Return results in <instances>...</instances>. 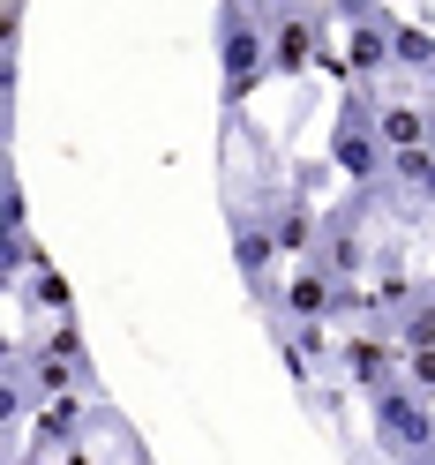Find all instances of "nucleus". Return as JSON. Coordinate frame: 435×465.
Returning a JSON list of instances; mask_svg holds the SVG:
<instances>
[{
  "label": "nucleus",
  "mask_w": 435,
  "mask_h": 465,
  "mask_svg": "<svg viewBox=\"0 0 435 465\" xmlns=\"http://www.w3.org/2000/svg\"><path fill=\"white\" fill-rule=\"evenodd\" d=\"M383 218V195L375 188H345L338 203H323V232H315V263L338 285H368L375 255H368V225Z\"/></svg>",
  "instance_id": "4"
},
{
  "label": "nucleus",
  "mask_w": 435,
  "mask_h": 465,
  "mask_svg": "<svg viewBox=\"0 0 435 465\" xmlns=\"http://www.w3.org/2000/svg\"><path fill=\"white\" fill-rule=\"evenodd\" d=\"M271 315H293V323H331L338 315V278L315 263H285V285H278V308Z\"/></svg>",
  "instance_id": "8"
},
{
  "label": "nucleus",
  "mask_w": 435,
  "mask_h": 465,
  "mask_svg": "<svg viewBox=\"0 0 435 465\" xmlns=\"http://www.w3.org/2000/svg\"><path fill=\"white\" fill-rule=\"evenodd\" d=\"M338 383L361 391V398L383 391V383H405V345L391 331H368V323L338 331Z\"/></svg>",
  "instance_id": "6"
},
{
  "label": "nucleus",
  "mask_w": 435,
  "mask_h": 465,
  "mask_svg": "<svg viewBox=\"0 0 435 465\" xmlns=\"http://www.w3.org/2000/svg\"><path fill=\"white\" fill-rule=\"evenodd\" d=\"M218 91H225V121L263 91L271 75V15L255 0H218Z\"/></svg>",
  "instance_id": "3"
},
{
  "label": "nucleus",
  "mask_w": 435,
  "mask_h": 465,
  "mask_svg": "<svg viewBox=\"0 0 435 465\" xmlns=\"http://www.w3.org/2000/svg\"><path fill=\"white\" fill-rule=\"evenodd\" d=\"M331 165L345 188H383L391 181V135H383V83H345L338 121H331Z\"/></svg>",
  "instance_id": "2"
},
{
  "label": "nucleus",
  "mask_w": 435,
  "mask_h": 465,
  "mask_svg": "<svg viewBox=\"0 0 435 465\" xmlns=\"http://www.w3.org/2000/svg\"><path fill=\"white\" fill-rule=\"evenodd\" d=\"M361 413H368V443L383 450L391 465H413V458L435 443V398L413 391V383H383V391H368V398H361Z\"/></svg>",
  "instance_id": "5"
},
{
  "label": "nucleus",
  "mask_w": 435,
  "mask_h": 465,
  "mask_svg": "<svg viewBox=\"0 0 435 465\" xmlns=\"http://www.w3.org/2000/svg\"><path fill=\"white\" fill-rule=\"evenodd\" d=\"M255 8H263V15L278 23V15H301V8H323V0H255Z\"/></svg>",
  "instance_id": "14"
},
{
  "label": "nucleus",
  "mask_w": 435,
  "mask_h": 465,
  "mask_svg": "<svg viewBox=\"0 0 435 465\" xmlns=\"http://www.w3.org/2000/svg\"><path fill=\"white\" fill-rule=\"evenodd\" d=\"M331 0L323 8H301V15H278L271 23V75H285V83H301L308 68H315V53H323V38H331Z\"/></svg>",
  "instance_id": "7"
},
{
  "label": "nucleus",
  "mask_w": 435,
  "mask_h": 465,
  "mask_svg": "<svg viewBox=\"0 0 435 465\" xmlns=\"http://www.w3.org/2000/svg\"><path fill=\"white\" fill-rule=\"evenodd\" d=\"M391 61H398V75L435 83V31L413 23V15H391Z\"/></svg>",
  "instance_id": "10"
},
{
  "label": "nucleus",
  "mask_w": 435,
  "mask_h": 465,
  "mask_svg": "<svg viewBox=\"0 0 435 465\" xmlns=\"http://www.w3.org/2000/svg\"><path fill=\"white\" fill-rule=\"evenodd\" d=\"M0 225H8V232H31V195H23L15 158H8V211H0Z\"/></svg>",
  "instance_id": "12"
},
{
  "label": "nucleus",
  "mask_w": 435,
  "mask_h": 465,
  "mask_svg": "<svg viewBox=\"0 0 435 465\" xmlns=\"http://www.w3.org/2000/svg\"><path fill=\"white\" fill-rule=\"evenodd\" d=\"M38 338H45V345H53V353H61V361H68V368L83 375V383H91V391H98V361H91V345H83V323H75V315H61V323H45Z\"/></svg>",
  "instance_id": "11"
},
{
  "label": "nucleus",
  "mask_w": 435,
  "mask_h": 465,
  "mask_svg": "<svg viewBox=\"0 0 435 465\" xmlns=\"http://www.w3.org/2000/svg\"><path fill=\"white\" fill-rule=\"evenodd\" d=\"M405 383L435 398V345H405Z\"/></svg>",
  "instance_id": "13"
},
{
  "label": "nucleus",
  "mask_w": 435,
  "mask_h": 465,
  "mask_svg": "<svg viewBox=\"0 0 435 465\" xmlns=\"http://www.w3.org/2000/svg\"><path fill=\"white\" fill-rule=\"evenodd\" d=\"M225 241H233V271L248 285V301L271 315L278 308V285H285V248L271 232V211L248 188V173L233 165V151H225Z\"/></svg>",
  "instance_id": "1"
},
{
  "label": "nucleus",
  "mask_w": 435,
  "mask_h": 465,
  "mask_svg": "<svg viewBox=\"0 0 435 465\" xmlns=\"http://www.w3.org/2000/svg\"><path fill=\"white\" fill-rule=\"evenodd\" d=\"M413 465H435V443H428V450H420V458H413Z\"/></svg>",
  "instance_id": "15"
},
{
  "label": "nucleus",
  "mask_w": 435,
  "mask_h": 465,
  "mask_svg": "<svg viewBox=\"0 0 435 465\" xmlns=\"http://www.w3.org/2000/svg\"><path fill=\"white\" fill-rule=\"evenodd\" d=\"M15 301H31V308L45 315V323H61V315H75V293H68V278L53 271V255H38V263L15 278Z\"/></svg>",
  "instance_id": "9"
}]
</instances>
